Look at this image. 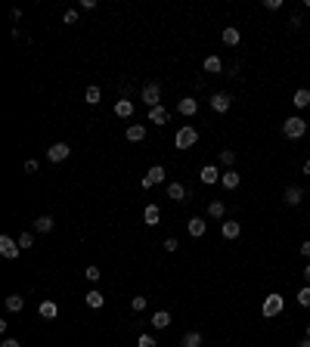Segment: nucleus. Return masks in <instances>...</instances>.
Instances as JSON below:
<instances>
[{"label":"nucleus","instance_id":"obj_1","mask_svg":"<svg viewBox=\"0 0 310 347\" xmlns=\"http://www.w3.org/2000/svg\"><path fill=\"white\" fill-rule=\"evenodd\" d=\"M282 133H286L289 140H301L307 133V121L298 118V115H292V118H286V124H282Z\"/></svg>","mask_w":310,"mask_h":347},{"label":"nucleus","instance_id":"obj_2","mask_svg":"<svg viewBox=\"0 0 310 347\" xmlns=\"http://www.w3.org/2000/svg\"><path fill=\"white\" fill-rule=\"evenodd\" d=\"M196 143H199V130L189 128V124H186V128H180L177 137H174V146H177V149H192Z\"/></svg>","mask_w":310,"mask_h":347},{"label":"nucleus","instance_id":"obj_3","mask_svg":"<svg viewBox=\"0 0 310 347\" xmlns=\"http://www.w3.org/2000/svg\"><path fill=\"white\" fill-rule=\"evenodd\" d=\"M282 307H286V298H282V294H267V301H264V307H261V313H264V316L267 319H270V316H279V313H282Z\"/></svg>","mask_w":310,"mask_h":347},{"label":"nucleus","instance_id":"obj_4","mask_svg":"<svg viewBox=\"0 0 310 347\" xmlns=\"http://www.w3.org/2000/svg\"><path fill=\"white\" fill-rule=\"evenodd\" d=\"M164 177H167L164 167H162V164H152V167H149V174L143 177V189H152V186L164 183Z\"/></svg>","mask_w":310,"mask_h":347},{"label":"nucleus","instance_id":"obj_5","mask_svg":"<svg viewBox=\"0 0 310 347\" xmlns=\"http://www.w3.org/2000/svg\"><path fill=\"white\" fill-rule=\"evenodd\" d=\"M143 103L149 106V109H155V106H162V87L152 81V84H146L143 87Z\"/></svg>","mask_w":310,"mask_h":347},{"label":"nucleus","instance_id":"obj_6","mask_svg":"<svg viewBox=\"0 0 310 347\" xmlns=\"http://www.w3.org/2000/svg\"><path fill=\"white\" fill-rule=\"evenodd\" d=\"M19 242H16V239H10V236H0V255H3L6 260H16V257H19Z\"/></svg>","mask_w":310,"mask_h":347},{"label":"nucleus","instance_id":"obj_7","mask_svg":"<svg viewBox=\"0 0 310 347\" xmlns=\"http://www.w3.org/2000/svg\"><path fill=\"white\" fill-rule=\"evenodd\" d=\"M230 106H233V96H230V93H214V96H211V112L223 115V112H230Z\"/></svg>","mask_w":310,"mask_h":347},{"label":"nucleus","instance_id":"obj_8","mask_svg":"<svg viewBox=\"0 0 310 347\" xmlns=\"http://www.w3.org/2000/svg\"><path fill=\"white\" fill-rule=\"evenodd\" d=\"M69 143H53V146L47 149V158L50 162H65V158H69Z\"/></svg>","mask_w":310,"mask_h":347},{"label":"nucleus","instance_id":"obj_9","mask_svg":"<svg viewBox=\"0 0 310 347\" xmlns=\"http://www.w3.org/2000/svg\"><path fill=\"white\" fill-rule=\"evenodd\" d=\"M301 196H304V189H301V186H286V192H282L286 205H301Z\"/></svg>","mask_w":310,"mask_h":347},{"label":"nucleus","instance_id":"obj_10","mask_svg":"<svg viewBox=\"0 0 310 347\" xmlns=\"http://www.w3.org/2000/svg\"><path fill=\"white\" fill-rule=\"evenodd\" d=\"M84 304H87L90 310H99V307H103V304H106V298H103V294H99L96 289H90L87 294H84Z\"/></svg>","mask_w":310,"mask_h":347},{"label":"nucleus","instance_id":"obj_11","mask_svg":"<svg viewBox=\"0 0 310 347\" xmlns=\"http://www.w3.org/2000/svg\"><path fill=\"white\" fill-rule=\"evenodd\" d=\"M177 112H180V115H196V112H199V99H192V96L180 99V103H177Z\"/></svg>","mask_w":310,"mask_h":347},{"label":"nucleus","instance_id":"obj_12","mask_svg":"<svg viewBox=\"0 0 310 347\" xmlns=\"http://www.w3.org/2000/svg\"><path fill=\"white\" fill-rule=\"evenodd\" d=\"M143 220H146V226H155L158 220H162V211H158V205H146V208H143Z\"/></svg>","mask_w":310,"mask_h":347},{"label":"nucleus","instance_id":"obj_13","mask_svg":"<svg viewBox=\"0 0 310 347\" xmlns=\"http://www.w3.org/2000/svg\"><path fill=\"white\" fill-rule=\"evenodd\" d=\"M37 313H40L44 319H56V313H59V307H56V301H40Z\"/></svg>","mask_w":310,"mask_h":347},{"label":"nucleus","instance_id":"obj_14","mask_svg":"<svg viewBox=\"0 0 310 347\" xmlns=\"http://www.w3.org/2000/svg\"><path fill=\"white\" fill-rule=\"evenodd\" d=\"M186 230H189L192 239H199V236H205V220L202 217H192L189 223H186Z\"/></svg>","mask_w":310,"mask_h":347},{"label":"nucleus","instance_id":"obj_15","mask_svg":"<svg viewBox=\"0 0 310 347\" xmlns=\"http://www.w3.org/2000/svg\"><path fill=\"white\" fill-rule=\"evenodd\" d=\"M239 233H242L239 220H227V223H223V239H239Z\"/></svg>","mask_w":310,"mask_h":347},{"label":"nucleus","instance_id":"obj_16","mask_svg":"<svg viewBox=\"0 0 310 347\" xmlns=\"http://www.w3.org/2000/svg\"><path fill=\"white\" fill-rule=\"evenodd\" d=\"M239 40H242V35H239V28H223V44L227 47H239Z\"/></svg>","mask_w":310,"mask_h":347},{"label":"nucleus","instance_id":"obj_17","mask_svg":"<svg viewBox=\"0 0 310 347\" xmlns=\"http://www.w3.org/2000/svg\"><path fill=\"white\" fill-rule=\"evenodd\" d=\"M115 115H118V118H130L133 115V103H130V99H118V103H115Z\"/></svg>","mask_w":310,"mask_h":347},{"label":"nucleus","instance_id":"obj_18","mask_svg":"<svg viewBox=\"0 0 310 347\" xmlns=\"http://www.w3.org/2000/svg\"><path fill=\"white\" fill-rule=\"evenodd\" d=\"M220 183L227 186V189H236V186L242 183V174H239V171H227V174L220 177Z\"/></svg>","mask_w":310,"mask_h":347},{"label":"nucleus","instance_id":"obj_19","mask_svg":"<svg viewBox=\"0 0 310 347\" xmlns=\"http://www.w3.org/2000/svg\"><path fill=\"white\" fill-rule=\"evenodd\" d=\"M167 199H174V201H183V199H186L183 183H167Z\"/></svg>","mask_w":310,"mask_h":347},{"label":"nucleus","instance_id":"obj_20","mask_svg":"<svg viewBox=\"0 0 310 347\" xmlns=\"http://www.w3.org/2000/svg\"><path fill=\"white\" fill-rule=\"evenodd\" d=\"M205 72H208V74H220V72H223L220 56H208V59H205Z\"/></svg>","mask_w":310,"mask_h":347},{"label":"nucleus","instance_id":"obj_21","mask_svg":"<svg viewBox=\"0 0 310 347\" xmlns=\"http://www.w3.org/2000/svg\"><path fill=\"white\" fill-rule=\"evenodd\" d=\"M292 103H295L298 109H307V106H310V90H304V87H301V90H295Z\"/></svg>","mask_w":310,"mask_h":347},{"label":"nucleus","instance_id":"obj_22","mask_svg":"<svg viewBox=\"0 0 310 347\" xmlns=\"http://www.w3.org/2000/svg\"><path fill=\"white\" fill-rule=\"evenodd\" d=\"M199 177H202V183H217V177H223V174H217V167H214V164H205Z\"/></svg>","mask_w":310,"mask_h":347},{"label":"nucleus","instance_id":"obj_23","mask_svg":"<svg viewBox=\"0 0 310 347\" xmlns=\"http://www.w3.org/2000/svg\"><path fill=\"white\" fill-rule=\"evenodd\" d=\"M31 226H35V233H50V230H53V217H47V214H44V217H37Z\"/></svg>","mask_w":310,"mask_h":347},{"label":"nucleus","instance_id":"obj_24","mask_svg":"<svg viewBox=\"0 0 310 347\" xmlns=\"http://www.w3.org/2000/svg\"><path fill=\"white\" fill-rule=\"evenodd\" d=\"M152 326H155V329H167V326H171V313H167V310H158L155 316H152Z\"/></svg>","mask_w":310,"mask_h":347},{"label":"nucleus","instance_id":"obj_25","mask_svg":"<svg viewBox=\"0 0 310 347\" xmlns=\"http://www.w3.org/2000/svg\"><path fill=\"white\" fill-rule=\"evenodd\" d=\"M149 121H152V124H164L167 121V109L164 106H155L152 112H149Z\"/></svg>","mask_w":310,"mask_h":347},{"label":"nucleus","instance_id":"obj_26","mask_svg":"<svg viewBox=\"0 0 310 347\" xmlns=\"http://www.w3.org/2000/svg\"><path fill=\"white\" fill-rule=\"evenodd\" d=\"M25 307V298H22V294H10V298H6V310H10V313H19Z\"/></svg>","mask_w":310,"mask_h":347},{"label":"nucleus","instance_id":"obj_27","mask_svg":"<svg viewBox=\"0 0 310 347\" xmlns=\"http://www.w3.org/2000/svg\"><path fill=\"white\" fill-rule=\"evenodd\" d=\"M99 99H103V90H99V87H93V84H90V87H87V93H84V103L96 106Z\"/></svg>","mask_w":310,"mask_h":347},{"label":"nucleus","instance_id":"obj_28","mask_svg":"<svg viewBox=\"0 0 310 347\" xmlns=\"http://www.w3.org/2000/svg\"><path fill=\"white\" fill-rule=\"evenodd\" d=\"M143 137H146V128H143V124H130V128H128V140L140 143Z\"/></svg>","mask_w":310,"mask_h":347},{"label":"nucleus","instance_id":"obj_29","mask_svg":"<svg viewBox=\"0 0 310 347\" xmlns=\"http://www.w3.org/2000/svg\"><path fill=\"white\" fill-rule=\"evenodd\" d=\"M199 344H202V335L199 332H186L183 341H180V347H199Z\"/></svg>","mask_w":310,"mask_h":347},{"label":"nucleus","instance_id":"obj_30","mask_svg":"<svg viewBox=\"0 0 310 347\" xmlns=\"http://www.w3.org/2000/svg\"><path fill=\"white\" fill-rule=\"evenodd\" d=\"M208 214H211L214 220H220L223 214H227V205H223V201H211V205H208Z\"/></svg>","mask_w":310,"mask_h":347},{"label":"nucleus","instance_id":"obj_31","mask_svg":"<svg viewBox=\"0 0 310 347\" xmlns=\"http://www.w3.org/2000/svg\"><path fill=\"white\" fill-rule=\"evenodd\" d=\"M99 276H103V273H99V267H93V264L84 270V279H87V282H99Z\"/></svg>","mask_w":310,"mask_h":347},{"label":"nucleus","instance_id":"obj_32","mask_svg":"<svg viewBox=\"0 0 310 347\" xmlns=\"http://www.w3.org/2000/svg\"><path fill=\"white\" fill-rule=\"evenodd\" d=\"M298 304L301 307H310V285H304V289L298 292Z\"/></svg>","mask_w":310,"mask_h":347},{"label":"nucleus","instance_id":"obj_33","mask_svg":"<svg viewBox=\"0 0 310 347\" xmlns=\"http://www.w3.org/2000/svg\"><path fill=\"white\" fill-rule=\"evenodd\" d=\"M137 347H158V344H155L152 335H140V338H137Z\"/></svg>","mask_w":310,"mask_h":347},{"label":"nucleus","instance_id":"obj_34","mask_svg":"<svg viewBox=\"0 0 310 347\" xmlns=\"http://www.w3.org/2000/svg\"><path fill=\"white\" fill-rule=\"evenodd\" d=\"M220 162H223V164L230 167L233 162H236V152H233V149H223V152H220Z\"/></svg>","mask_w":310,"mask_h":347},{"label":"nucleus","instance_id":"obj_35","mask_svg":"<svg viewBox=\"0 0 310 347\" xmlns=\"http://www.w3.org/2000/svg\"><path fill=\"white\" fill-rule=\"evenodd\" d=\"M130 310H137V313H140V310H146V298H143V294H137V298L130 301Z\"/></svg>","mask_w":310,"mask_h":347},{"label":"nucleus","instance_id":"obj_36","mask_svg":"<svg viewBox=\"0 0 310 347\" xmlns=\"http://www.w3.org/2000/svg\"><path fill=\"white\" fill-rule=\"evenodd\" d=\"M62 22L65 25H74V22H78V10H65L62 13Z\"/></svg>","mask_w":310,"mask_h":347},{"label":"nucleus","instance_id":"obj_37","mask_svg":"<svg viewBox=\"0 0 310 347\" xmlns=\"http://www.w3.org/2000/svg\"><path fill=\"white\" fill-rule=\"evenodd\" d=\"M31 242H35V236H31V233H22L19 236V248H31Z\"/></svg>","mask_w":310,"mask_h":347},{"label":"nucleus","instance_id":"obj_38","mask_svg":"<svg viewBox=\"0 0 310 347\" xmlns=\"http://www.w3.org/2000/svg\"><path fill=\"white\" fill-rule=\"evenodd\" d=\"M164 248H167V251H177L180 242H177V239H164Z\"/></svg>","mask_w":310,"mask_h":347},{"label":"nucleus","instance_id":"obj_39","mask_svg":"<svg viewBox=\"0 0 310 347\" xmlns=\"http://www.w3.org/2000/svg\"><path fill=\"white\" fill-rule=\"evenodd\" d=\"M264 6H267V10H279L282 0H264Z\"/></svg>","mask_w":310,"mask_h":347},{"label":"nucleus","instance_id":"obj_40","mask_svg":"<svg viewBox=\"0 0 310 347\" xmlns=\"http://www.w3.org/2000/svg\"><path fill=\"white\" fill-rule=\"evenodd\" d=\"M301 255L310 260V239H307V242H301Z\"/></svg>","mask_w":310,"mask_h":347},{"label":"nucleus","instance_id":"obj_41","mask_svg":"<svg viewBox=\"0 0 310 347\" xmlns=\"http://www.w3.org/2000/svg\"><path fill=\"white\" fill-rule=\"evenodd\" d=\"M25 171H28V174L37 171V162H35V158H31V162H25Z\"/></svg>","mask_w":310,"mask_h":347},{"label":"nucleus","instance_id":"obj_42","mask_svg":"<svg viewBox=\"0 0 310 347\" xmlns=\"http://www.w3.org/2000/svg\"><path fill=\"white\" fill-rule=\"evenodd\" d=\"M0 347H22V344H19V341H16V338H6V341H3V344H0Z\"/></svg>","mask_w":310,"mask_h":347},{"label":"nucleus","instance_id":"obj_43","mask_svg":"<svg viewBox=\"0 0 310 347\" xmlns=\"http://www.w3.org/2000/svg\"><path fill=\"white\" fill-rule=\"evenodd\" d=\"M298 347H310V338H304V341H298Z\"/></svg>","mask_w":310,"mask_h":347},{"label":"nucleus","instance_id":"obj_44","mask_svg":"<svg viewBox=\"0 0 310 347\" xmlns=\"http://www.w3.org/2000/svg\"><path fill=\"white\" fill-rule=\"evenodd\" d=\"M304 279H307V285H310V264H307V270H304Z\"/></svg>","mask_w":310,"mask_h":347},{"label":"nucleus","instance_id":"obj_45","mask_svg":"<svg viewBox=\"0 0 310 347\" xmlns=\"http://www.w3.org/2000/svg\"><path fill=\"white\" fill-rule=\"evenodd\" d=\"M304 174H307V177H310V162H304Z\"/></svg>","mask_w":310,"mask_h":347},{"label":"nucleus","instance_id":"obj_46","mask_svg":"<svg viewBox=\"0 0 310 347\" xmlns=\"http://www.w3.org/2000/svg\"><path fill=\"white\" fill-rule=\"evenodd\" d=\"M307 338H310V326H307Z\"/></svg>","mask_w":310,"mask_h":347}]
</instances>
